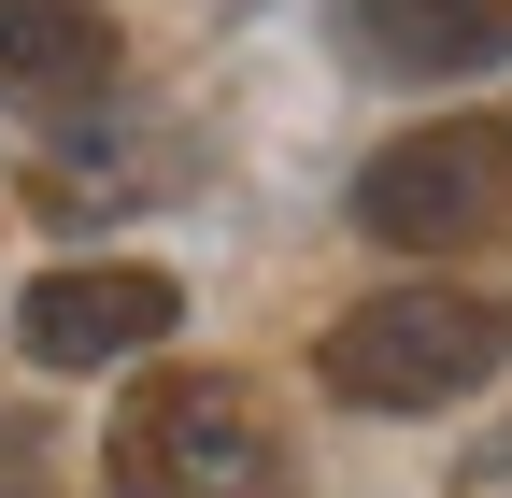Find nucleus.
Returning a JSON list of instances; mask_svg holds the SVG:
<instances>
[{
  "label": "nucleus",
  "mask_w": 512,
  "mask_h": 498,
  "mask_svg": "<svg viewBox=\"0 0 512 498\" xmlns=\"http://www.w3.org/2000/svg\"><path fill=\"white\" fill-rule=\"evenodd\" d=\"M0 498H43V427L0 413Z\"/></svg>",
  "instance_id": "nucleus-7"
},
{
  "label": "nucleus",
  "mask_w": 512,
  "mask_h": 498,
  "mask_svg": "<svg viewBox=\"0 0 512 498\" xmlns=\"http://www.w3.org/2000/svg\"><path fill=\"white\" fill-rule=\"evenodd\" d=\"M456 498H512V427H498V442H470V470H456Z\"/></svg>",
  "instance_id": "nucleus-8"
},
{
  "label": "nucleus",
  "mask_w": 512,
  "mask_h": 498,
  "mask_svg": "<svg viewBox=\"0 0 512 498\" xmlns=\"http://www.w3.org/2000/svg\"><path fill=\"white\" fill-rule=\"evenodd\" d=\"M185 328V285L143 257H72V271H29L15 299V356L29 370H114V356H157Z\"/></svg>",
  "instance_id": "nucleus-4"
},
{
  "label": "nucleus",
  "mask_w": 512,
  "mask_h": 498,
  "mask_svg": "<svg viewBox=\"0 0 512 498\" xmlns=\"http://www.w3.org/2000/svg\"><path fill=\"white\" fill-rule=\"evenodd\" d=\"M128 72V29L100 0H0V114H86Z\"/></svg>",
  "instance_id": "nucleus-5"
},
{
  "label": "nucleus",
  "mask_w": 512,
  "mask_h": 498,
  "mask_svg": "<svg viewBox=\"0 0 512 498\" xmlns=\"http://www.w3.org/2000/svg\"><path fill=\"white\" fill-rule=\"evenodd\" d=\"M356 72L384 86H441V72H498L512 57V0H342Z\"/></svg>",
  "instance_id": "nucleus-6"
},
{
  "label": "nucleus",
  "mask_w": 512,
  "mask_h": 498,
  "mask_svg": "<svg viewBox=\"0 0 512 498\" xmlns=\"http://www.w3.org/2000/svg\"><path fill=\"white\" fill-rule=\"evenodd\" d=\"M299 442L242 370H157L114 413V484L128 498H285Z\"/></svg>",
  "instance_id": "nucleus-2"
},
{
  "label": "nucleus",
  "mask_w": 512,
  "mask_h": 498,
  "mask_svg": "<svg viewBox=\"0 0 512 498\" xmlns=\"http://www.w3.org/2000/svg\"><path fill=\"white\" fill-rule=\"evenodd\" d=\"M512 370V299L498 285H384L313 342V385L342 413H441Z\"/></svg>",
  "instance_id": "nucleus-1"
},
{
  "label": "nucleus",
  "mask_w": 512,
  "mask_h": 498,
  "mask_svg": "<svg viewBox=\"0 0 512 498\" xmlns=\"http://www.w3.org/2000/svg\"><path fill=\"white\" fill-rule=\"evenodd\" d=\"M356 228L399 242V257H512V114H441L399 129L356 171Z\"/></svg>",
  "instance_id": "nucleus-3"
}]
</instances>
